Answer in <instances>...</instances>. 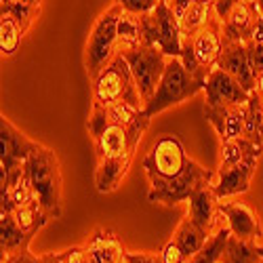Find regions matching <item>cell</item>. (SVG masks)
<instances>
[{
	"instance_id": "cell-24",
	"label": "cell",
	"mask_w": 263,
	"mask_h": 263,
	"mask_svg": "<svg viewBox=\"0 0 263 263\" xmlns=\"http://www.w3.org/2000/svg\"><path fill=\"white\" fill-rule=\"evenodd\" d=\"M230 236H232V230L228 228L226 221H221L217 226V230L209 236L202 251L196 253L187 263H219L221 257H223V251H226V245H228Z\"/></svg>"
},
{
	"instance_id": "cell-40",
	"label": "cell",
	"mask_w": 263,
	"mask_h": 263,
	"mask_svg": "<svg viewBox=\"0 0 263 263\" xmlns=\"http://www.w3.org/2000/svg\"><path fill=\"white\" fill-rule=\"evenodd\" d=\"M253 93L259 97V99H263V74H259L257 76V80H255V89H253Z\"/></svg>"
},
{
	"instance_id": "cell-2",
	"label": "cell",
	"mask_w": 263,
	"mask_h": 263,
	"mask_svg": "<svg viewBox=\"0 0 263 263\" xmlns=\"http://www.w3.org/2000/svg\"><path fill=\"white\" fill-rule=\"evenodd\" d=\"M26 173L34 194L42 209L47 211L51 219L61 217V194H63V179H61V166L59 158L51 147L40 145L34 154L26 160Z\"/></svg>"
},
{
	"instance_id": "cell-21",
	"label": "cell",
	"mask_w": 263,
	"mask_h": 263,
	"mask_svg": "<svg viewBox=\"0 0 263 263\" xmlns=\"http://www.w3.org/2000/svg\"><path fill=\"white\" fill-rule=\"evenodd\" d=\"M263 154V143H257L249 137H236L221 141V149H219V166L217 168H226L245 160H259Z\"/></svg>"
},
{
	"instance_id": "cell-15",
	"label": "cell",
	"mask_w": 263,
	"mask_h": 263,
	"mask_svg": "<svg viewBox=\"0 0 263 263\" xmlns=\"http://www.w3.org/2000/svg\"><path fill=\"white\" fill-rule=\"evenodd\" d=\"M259 19V7L255 0H238L230 15L221 21L223 40L228 42H249Z\"/></svg>"
},
{
	"instance_id": "cell-8",
	"label": "cell",
	"mask_w": 263,
	"mask_h": 263,
	"mask_svg": "<svg viewBox=\"0 0 263 263\" xmlns=\"http://www.w3.org/2000/svg\"><path fill=\"white\" fill-rule=\"evenodd\" d=\"M145 45L158 47L166 57H181L183 53V32L179 26V17L175 15L168 3L160 0L158 7L141 15Z\"/></svg>"
},
{
	"instance_id": "cell-16",
	"label": "cell",
	"mask_w": 263,
	"mask_h": 263,
	"mask_svg": "<svg viewBox=\"0 0 263 263\" xmlns=\"http://www.w3.org/2000/svg\"><path fill=\"white\" fill-rule=\"evenodd\" d=\"M204 116L215 126L221 141L245 135L247 103H242V105H204Z\"/></svg>"
},
{
	"instance_id": "cell-46",
	"label": "cell",
	"mask_w": 263,
	"mask_h": 263,
	"mask_svg": "<svg viewBox=\"0 0 263 263\" xmlns=\"http://www.w3.org/2000/svg\"><path fill=\"white\" fill-rule=\"evenodd\" d=\"M164 3H171V0H164Z\"/></svg>"
},
{
	"instance_id": "cell-17",
	"label": "cell",
	"mask_w": 263,
	"mask_h": 263,
	"mask_svg": "<svg viewBox=\"0 0 263 263\" xmlns=\"http://www.w3.org/2000/svg\"><path fill=\"white\" fill-rule=\"evenodd\" d=\"M217 68H221L223 72L232 74L249 93L255 89V74L251 70L247 42H228V40H223V49H221V55H219V59H217Z\"/></svg>"
},
{
	"instance_id": "cell-37",
	"label": "cell",
	"mask_w": 263,
	"mask_h": 263,
	"mask_svg": "<svg viewBox=\"0 0 263 263\" xmlns=\"http://www.w3.org/2000/svg\"><path fill=\"white\" fill-rule=\"evenodd\" d=\"M0 5H21V7H42V0H0Z\"/></svg>"
},
{
	"instance_id": "cell-3",
	"label": "cell",
	"mask_w": 263,
	"mask_h": 263,
	"mask_svg": "<svg viewBox=\"0 0 263 263\" xmlns=\"http://www.w3.org/2000/svg\"><path fill=\"white\" fill-rule=\"evenodd\" d=\"M91 82H93V103L97 105L109 107L118 103H128L135 107H143V99L135 82V76L120 51L109 59V63Z\"/></svg>"
},
{
	"instance_id": "cell-41",
	"label": "cell",
	"mask_w": 263,
	"mask_h": 263,
	"mask_svg": "<svg viewBox=\"0 0 263 263\" xmlns=\"http://www.w3.org/2000/svg\"><path fill=\"white\" fill-rule=\"evenodd\" d=\"M261 139H263V99H261Z\"/></svg>"
},
{
	"instance_id": "cell-4",
	"label": "cell",
	"mask_w": 263,
	"mask_h": 263,
	"mask_svg": "<svg viewBox=\"0 0 263 263\" xmlns=\"http://www.w3.org/2000/svg\"><path fill=\"white\" fill-rule=\"evenodd\" d=\"M200 91H204V82L198 80L185 68L181 57H168L162 80L158 84L154 97L143 105V112L149 118H154L156 114L164 112V109L177 105V103L187 101L190 97H194Z\"/></svg>"
},
{
	"instance_id": "cell-33",
	"label": "cell",
	"mask_w": 263,
	"mask_h": 263,
	"mask_svg": "<svg viewBox=\"0 0 263 263\" xmlns=\"http://www.w3.org/2000/svg\"><path fill=\"white\" fill-rule=\"evenodd\" d=\"M126 263H162L160 253H130L126 251Z\"/></svg>"
},
{
	"instance_id": "cell-36",
	"label": "cell",
	"mask_w": 263,
	"mask_h": 263,
	"mask_svg": "<svg viewBox=\"0 0 263 263\" xmlns=\"http://www.w3.org/2000/svg\"><path fill=\"white\" fill-rule=\"evenodd\" d=\"M192 3H194V0H171L168 5H171V9L175 11V15H177V17H181V15L185 13V9H187Z\"/></svg>"
},
{
	"instance_id": "cell-19",
	"label": "cell",
	"mask_w": 263,
	"mask_h": 263,
	"mask_svg": "<svg viewBox=\"0 0 263 263\" xmlns=\"http://www.w3.org/2000/svg\"><path fill=\"white\" fill-rule=\"evenodd\" d=\"M84 247L95 263H126V251L122 247V240L112 230L97 228L89 236V242Z\"/></svg>"
},
{
	"instance_id": "cell-12",
	"label": "cell",
	"mask_w": 263,
	"mask_h": 263,
	"mask_svg": "<svg viewBox=\"0 0 263 263\" xmlns=\"http://www.w3.org/2000/svg\"><path fill=\"white\" fill-rule=\"evenodd\" d=\"M219 215L223 217V221L232 230V234L247 242H259L263 238V226L259 215L247 204L238 200H219L217 204Z\"/></svg>"
},
{
	"instance_id": "cell-25",
	"label": "cell",
	"mask_w": 263,
	"mask_h": 263,
	"mask_svg": "<svg viewBox=\"0 0 263 263\" xmlns=\"http://www.w3.org/2000/svg\"><path fill=\"white\" fill-rule=\"evenodd\" d=\"M221 263H263V257L257 253L255 242H247V240H240L232 234L226 245Z\"/></svg>"
},
{
	"instance_id": "cell-10",
	"label": "cell",
	"mask_w": 263,
	"mask_h": 263,
	"mask_svg": "<svg viewBox=\"0 0 263 263\" xmlns=\"http://www.w3.org/2000/svg\"><path fill=\"white\" fill-rule=\"evenodd\" d=\"M120 53L124 55L130 72L135 76V82L139 86V93H141V99L145 105L154 97V93L158 89L168 57L154 45H141L137 49H128V51H120Z\"/></svg>"
},
{
	"instance_id": "cell-1",
	"label": "cell",
	"mask_w": 263,
	"mask_h": 263,
	"mask_svg": "<svg viewBox=\"0 0 263 263\" xmlns=\"http://www.w3.org/2000/svg\"><path fill=\"white\" fill-rule=\"evenodd\" d=\"M149 120L152 118H143L133 124H122L109 116L103 105H91L86 128L95 145V187L99 194L114 192L122 183Z\"/></svg>"
},
{
	"instance_id": "cell-30",
	"label": "cell",
	"mask_w": 263,
	"mask_h": 263,
	"mask_svg": "<svg viewBox=\"0 0 263 263\" xmlns=\"http://www.w3.org/2000/svg\"><path fill=\"white\" fill-rule=\"evenodd\" d=\"M160 259H162V263H187V261H190V257L179 249V245L175 242L173 238L162 247V251H160Z\"/></svg>"
},
{
	"instance_id": "cell-32",
	"label": "cell",
	"mask_w": 263,
	"mask_h": 263,
	"mask_svg": "<svg viewBox=\"0 0 263 263\" xmlns=\"http://www.w3.org/2000/svg\"><path fill=\"white\" fill-rule=\"evenodd\" d=\"M61 263H89V251L86 247H70L59 253Z\"/></svg>"
},
{
	"instance_id": "cell-14",
	"label": "cell",
	"mask_w": 263,
	"mask_h": 263,
	"mask_svg": "<svg viewBox=\"0 0 263 263\" xmlns=\"http://www.w3.org/2000/svg\"><path fill=\"white\" fill-rule=\"evenodd\" d=\"M259 160H245L226 168H217L213 179V192L219 200H228L232 196L245 194L251 187V179L255 175Z\"/></svg>"
},
{
	"instance_id": "cell-18",
	"label": "cell",
	"mask_w": 263,
	"mask_h": 263,
	"mask_svg": "<svg viewBox=\"0 0 263 263\" xmlns=\"http://www.w3.org/2000/svg\"><path fill=\"white\" fill-rule=\"evenodd\" d=\"M217 204H219V198L213 192V183H209V185L200 187L187 200V217L200 230H204L206 234H213L217 230V226L221 223L219 221L221 215L217 211Z\"/></svg>"
},
{
	"instance_id": "cell-11",
	"label": "cell",
	"mask_w": 263,
	"mask_h": 263,
	"mask_svg": "<svg viewBox=\"0 0 263 263\" xmlns=\"http://www.w3.org/2000/svg\"><path fill=\"white\" fill-rule=\"evenodd\" d=\"M215 173L217 171L204 168L196 160H190L185 171L181 175H177L175 179H171L168 183H164L160 187H149L147 200L154 202V204H168V206L179 204V202H187L200 187L213 183Z\"/></svg>"
},
{
	"instance_id": "cell-28",
	"label": "cell",
	"mask_w": 263,
	"mask_h": 263,
	"mask_svg": "<svg viewBox=\"0 0 263 263\" xmlns=\"http://www.w3.org/2000/svg\"><path fill=\"white\" fill-rule=\"evenodd\" d=\"M21 38H24V30H21L11 17L0 15V51H3V57L15 55Z\"/></svg>"
},
{
	"instance_id": "cell-7",
	"label": "cell",
	"mask_w": 263,
	"mask_h": 263,
	"mask_svg": "<svg viewBox=\"0 0 263 263\" xmlns=\"http://www.w3.org/2000/svg\"><path fill=\"white\" fill-rule=\"evenodd\" d=\"M122 11L124 9L120 5H114L105 13H101L93 24L89 42H86V51H84V68L89 72L91 80L118 53V19Z\"/></svg>"
},
{
	"instance_id": "cell-42",
	"label": "cell",
	"mask_w": 263,
	"mask_h": 263,
	"mask_svg": "<svg viewBox=\"0 0 263 263\" xmlns=\"http://www.w3.org/2000/svg\"><path fill=\"white\" fill-rule=\"evenodd\" d=\"M255 249H257V253L263 257V245H259V242H255Z\"/></svg>"
},
{
	"instance_id": "cell-39",
	"label": "cell",
	"mask_w": 263,
	"mask_h": 263,
	"mask_svg": "<svg viewBox=\"0 0 263 263\" xmlns=\"http://www.w3.org/2000/svg\"><path fill=\"white\" fill-rule=\"evenodd\" d=\"M40 263H61L59 253H47V255H40Z\"/></svg>"
},
{
	"instance_id": "cell-34",
	"label": "cell",
	"mask_w": 263,
	"mask_h": 263,
	"mask_svg": "<svg viewBox=\"0 0 263 263\" xmlns=\"http://www.w3.org/2000/svg\"><path fill=\"white\" fill-rule=\"evenodd\" d=\"M236 3H238V0H215L213 11H215L217 19H219V21H223V19L230 15V11L234 9V5H236Z\"/></svg>"
},
{
	"instance_id": "cell-13",
	"label": "cell",
	"mask_w": 263,
	"mask_h": 263,
	"mask_svg": "<svg viewBox=\"0 0 263 263\" xmlns=\"http://www.w3.org/2000/svg\"><path fill=\"white\" fill-rule=\"evenodd\" d=\"M206 105H242L249 101L251 93L232 74L221 68H213L204 80Z\"/></svg>"
},
{
	"instance_id": "cell-6",
	"label": "cell",
	"mask_w": 263,
	"mask_h": 263,
	"mask_svg": "<svg viewBox=\"0 0 263 263\" xmlns=\"http://www.w3.org/2000/svg\"><path fill=\"white\" fill-rule=\"evenodd\" d=\"M192 158L181 143V139L173 133L160 135L154 145L149 147L147 156L143 158V171L147 175L149 187H160L181 175Z\"/></svg>"
},
{
	"instance_id": "cell-22",
	"label": "cell",
	"mask_w": 263,
	"mask_h": 263,
	"mask_svg": "<svg viewBox=\"0 0 263 263\" xmlns=\"http://www.w3.org/2000/svg\"><path fill=\"white\" fill-rule=\"evenodd\" d=\"M211 234H206L204 230H200L198 226H196L192 219L185 215V219H181V223L177 226V230H175L173 234V240L179 245V249L192 259L196 253H200L202 247L206 245Z\"/></svg>"
},
{
	"instance_id": "cell-47",
	"label": "cell",
	"mask_w": 263,
	"mask_h": 263,
	"mask_svg": "<svg viewBox=\"0 0 263 263\" xmlns=\"http://www.w3.org/2000/svg\"><path fill=\"white\" fill-rule=\"evenodd\" d=\"M219 263H221V261H219Z\"/></svg>"
},
{
	"instance_id": "cell-23",
	"label": "cell",
	"mask_w": 263,
	"mask_h": 263,
	"mask_svg": "<svg viewBox=\"0 0 263 263\" xmlns=\"http://www.w3.org/2000/svg\"><path fill=\"white\" fill-rule=\"evenodd\" d=\"M141 45H145L141 15L122 11V15L118 19V51L137 49Z\"/></svg>"
},
{
	"instance_id": "cell-35",
	"label": "cell",
	"mask_w": 263,
	"mask_h": 263,
	"mask_svg": "<svg viewBox=\"0 0 263 263\" xmlns=\"http://www.w3.org/2000/svg\"><path fill=\"white\" fill-rule=\"evenodd\" d=\"M3 263H40V257H34L30 251H24V253H17V255L3 257Z\"/></svg>"
},
{
	"instance_id": "cell-9",
	"label": "cell",
	"mask_w": 263,
	"mask_h": 263,
	"mask_svg": "<svg viewBox=\"0 0 263 263\" xmlns=\"http://www.w3.org/2000/svg\"><path fill=\"white\" fill-rule=\"evenodd\" d=\"M38 147V141H32L9 118L3 116L0 120V187L9 185L17 175L24 173L26 160Z\"/></svg>"
},
{
	"instance_id": "cell-27",
	"label": "cell",
	"mask_w": 263,
	"mask_h": 263,
	"mask_svg": "<svg viewBox=\"0 0 263 263\" xmlns=\"http://www.w3.org/2000/svg\"><path fill=\"white\" fill-rule=\"evenodd\" d=\"M13 217H15V221L19 223L21 230H26V232H34L38 234L42 228L47 226L49 221V215L47 211L42 209L40 202H32V204H26V206H19L13 211Z\"/></svg>"
},
{
	"instance_id": "cell-44",
	"label": "cell",
	"mask_w": 263,
	"mask_h": 263,
	"mask_svg": "<svg viewBox=\"0 0 263 263\" xmlns=\"http://www.w3.org/2000/svg\"><path fill=\"white\" fill-rule=\"evenodd\" d=\"M194 3H204V5H215V0H194Z\"/></svg>"
},
{
	"instance_id": "cell-31",
	"label": "cell",
	"mask_w": 263,
	"mask_h": 263,
	"mask_svg": "<svg viewBox=\"0 0 263 263\" xmlns=\"http://www.w3.org/2000/svg\"><path fill=\"white\" fill-rule=\"evenodd\" d=\"M247 51H249V61H251V70L255 74V80L259 74H263V42H247Z\"/></svg>"
},
{
	"instance_id": "cell-38",
	"label": "cell",
	"mask_w": 263,
	"mask_h": 263,
	"mask_svg": "<svg viewBox=\"0 0 263 263\" xmlns=\"http://www.w3.org/2000/svg\"><path fill=\"white\" fill-rule=\"evenodd\" d=\"M251 40L253 42H263V15L261 13H259V19H257V24H255V30H253V38Z\"/></svg>"
},
{
	"instance_id": "cell-43",
	"label": "cell",
	"mask_w": 263,
	"mask_h": 263,
	"mask_svg": "<svg viewBox=\"0 0 263 263\" xmlns=\"http://www.w3.org/2000/svg\"><path fill=\"white\" fill-rule=\"evenodd\" d=\"M255 3H257V7H259V13L263 15V0H255Z\"/></svg>"
},
{
	"instance_id": "cell-20",
	"label": "cell",
	"mask_w": 263,
	"mask_h": 263,
	"mask_svg": "<svg viewBox=\"0 0 263 263\" xmlns=\"http://www.w3.org/2000/svg\"><path fill=\"white\" fill-rule=\"evenodd\" d=\"M34 232H26L19 228L13 213H0V249H3V257L30 251V242L34 240Z\"/></svg>"
},
{
	"instance_id": "cell-26",
	"label": "cell",
	"mask_w": 263,
	"mask_h": 263,
	"mask_svg": "<svg viewBox=\"0 0 263 263\" xmlns=\"http://www.w3.org/2000/svg\"><path fill=\"white\" fill-rule=\"evenodd\" d=\"M215 17V11H213V5H204V3H192L185 13L179 17V26H181V32L183 36H190L194 32H198L200 28H204L209 21Z\"/></svg>"
},
{
	"instance_id": "cell-45",
	"label": "cell",
	"mask_w": 263,
	"mask_h": 263,
	"mask_svg": "<svg viewBox=\"0 0 263 263\" xmlns=\"http://www.w3.org/2000/svg\"><path fill=\"white\" fill-rule=\"evenodd\" d=\"M89 263H95V261H93V259H91V255H89Z\"/></svg>"
},
{
	"instance_id": "cell-5",
	"label": "cell",
	"mask_w": 263,
	"mask_h": 263,
	"mask_svg": "<svg viewBox=\"0 0 263 263\" xmlns=\"http://www.w3.org/2000/svg\"><path fill=\"white\" fill-rule=\"evenodd\" d=\"M221 49H223L221 21L215 15L204 28L190 36H183L181 61L196 78L204 82L211 70L217 68V59L221 55Z\"/></svg>"
},
{
	"instance_id": "cell-29",
	"label": "cell",
	"mask_w": 263,
	"mask_h": 263,
	"mask_svg": "<svg viewBox=\"0 0 263 263\" xmlns=\"http://www.w3.org/2000/svg\"><path fill=\"white\" fill-rule=\"evenodd\" d=\"M160 0H116V5H120L126 13H135V15H147L158 7Z\"/></svg>"
}]
</instances>
